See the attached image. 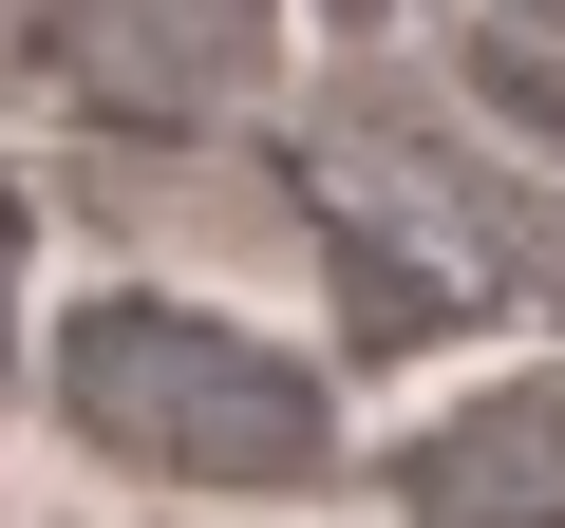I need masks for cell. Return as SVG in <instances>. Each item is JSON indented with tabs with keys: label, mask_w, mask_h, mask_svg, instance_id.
<instances>
[{
	"label": "cell",
	"mask_w": 565,
	"mask_h": 528,
	"mask_svg": "<svg viewBox=\"0 0 565 528\" xmlns=\"http://www.w3.org/2000/svg\"><path fill=\"white\" fill-rule=\"evenodd\" d=\"M39 397H57V434H76L95 472L170 490V509H207V528H226V509H321V490L359 472L340 378L282 340V321L189 303V284H57Z\"/></svg>",
	"instance_id": "6da1fadb"
},
{
	"label": "cell",
	"mask_w": 565,
	"mask_h": 528,
	"mask_svg": "<svg viewBox=\"0 0 565 528\" xmlns=\"http://www.w3.org/2000/svg\"><path fill=\"white\" fill-rule=\"evenodd\" d=\"M359 453H377L396 528H565V340L471 359L434 415H396V434H359Z\"/></svg>",
	"instance_id": "7a4b0ae2"
},
{
	"label": "cell",
	"mask_w": 565,
	"mask_h": 528,
	"mask_svg": "<svg viewBox=\"0 0 565 528\" xmlns=\"http://www.w3.org/2000/svg\"><path fill=\"white\" fill-rule=\"evenodd\" d=\"M282 57H302V0H76V76L151 133L189 114H245Z\"/></svg>",
	"instance_id": "3957f363"
},
{
	"label": "cell",
	"mask_w": 565,
	"mask_h": 528,
	"mask_svg": "<svg viewBox=\"0 0 565 528\" xmlns=\"http://www.w3.org/2000/svg\"><path fill=\"white\" fill-rule=\"evenodd\" d=\"M39 321H57V284H39V189L0 170V415L39 397Z\"/></svg>",
	"instance_id": "277c9868"
},
{
	"label": "cell",
	"mask_w": 565,
	"mask_h": 528,
	"mask_svg": "<svg viewBox=\"0 0 565 528\" xmlns=\"http://www.w3.org/2000/svg\"><path fill=\"white\" fill-rule=\"evenodd\" d=\"M302 39L321 57H377V39H415V0H302Z\"/></svg>",
	"instance_id": "5b68a950"
},
{
	"label": "cell",
	"mask_w": 565,
	"mask_h": 528,
	"mask_svg": "<svg viewBox=\"0 0 565 528\" xmlns=\"http://www.w3.org/2000/svg\"><path fill=\"white\" fill-rule=\"evenodd\" d=\"M452 20H509V39H565V0H452Z\"/></svg>",
	"instance_id": "8992f818"
}]
</instances>
